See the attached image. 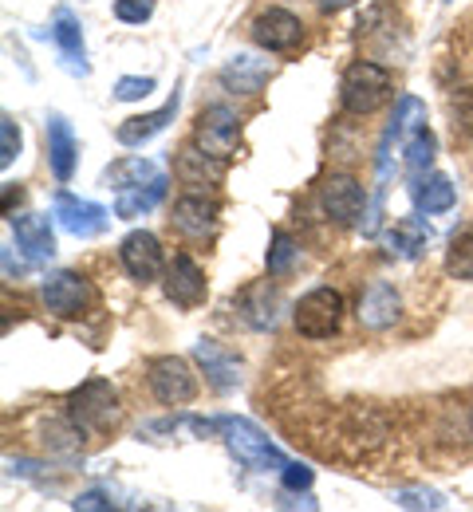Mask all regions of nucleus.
Returning a JSON list of instances; mask_svg holds the SVG:
<instances>
[{
	"mask_svg": "<svg viewBox=\"0 0 473 512\" xmlns=\"http://www.w3.org/2000/svg\"><path fill=\"white\" fill-rule=\"evenodd\" d=\"M56 221H60L64 233L83 241V237H99L111 225V213L103 205L87 201V197H75V193L60 190L56 193Z\"/></svg>",
	"mask_w": 473,
	"mask_h": 512,
	"instance_id": "obj_8",
	"label": "nucleus"
},
{
	"mask_svg": "<svg viewBox=\"0 0 473 512\" xmlns=\"http://www.w3.org/2000/svg\"><path fill=\"white\" fill-rule=\"evenodd\" d=\"M403 154H406V170H410V178L418 182V178L430 170V162H434V134H430L426 123L414 127L403 138Z\"/></svg>",
	"mask_w": 473,
	"mask_h": 512,
	"instance_id": "obj_27",
	"label": "nucleus"
},
{
	"mask_svg": "<svg viewBox=\"0 0 473 512\" xmlns=\"http://www.w3.org/2000/svg\"><path fill=\"white\" fill-rule=\"evenodd\" d=\"M166 300L178 308H198L205 300V272L194 256L178 253L166 264Z\"/></svg>",
	"mask_w": 473,
	"mask_h": 512,
	"instance_id": "obj_10",
	"label": "nucleus"
},
{
	"mask_svg": "<svg viewBox=\"0 0 473 512\" xmlns=\"http://www.w3.org/2000/svg\"><path fill=\"white\" fill-rule=\"evenodd\" d=\"M446 272L458 280H473V225L454 233L450 253H446Z\"/></svg>",
	"mask_w": 473,
	"mask_h": 512,
	"instance_id": "obj_29",
	"label": "nucleus"
},
{
	"mask_svg": "<svg viewBox=\"0 0 473 512\" xmlns=\"http://www.w3.org/2000/svg\"><path fill=\"white\" fill-rule=\"evenodd\" d=\"M347 4H355V0H320V8H324V12H343Z\"/></svg>",
	"mask_w": 473,
	"mask_h": 512,
	"instance_id": "obj_38",
	"label": "nucleus"
},
{
	"mask_svg": "<svg viewBox=\"0 0 473 512\" xmlns=\"http://www.w3.org/2000/svg\"><path fill=\"white\" fill-rule=\"evenodd\" d=\"M296 260H300L296 241H292L284 229H276L269 241V276H288V272L296 268Z\"/></svg>",
	"mask_w": 473,
	"mask_h": 512,
	"instance_id": "obj_30",
	"label": "nucleus"
},
{
	"mask_svg": "<svg viewBox=\"0 0 473 512\" xmlns=\"http://www.w3.org/2000/svg\"><path fill=\"white\" fill-rule=\"evenodd\" d=\"M178 103H182V95L174 91L158 111H150V115H135V119H127L123 127L115 130V138L123 142V146H142V142H150L154 134H162V130L170 127V119L178 115Z\"/></svg>",
	"mask_w": 473,
	"mask_h": 512,
	"instance_id": "obj_20",
	"label": "nucleus"
},
{
	"mask_svg": "<svg viewBox=\"0 0 473 512\" xmlns=\"http://www.w3.org/2000/svg\"><path fill=\"white\" fill-rule=\"evenodd\" d=\"M399 312H403V300H399V292H395L387 280H375V284L363 292V300H359V323L371 327V331L391 327V323L399 320Z\"/></svg>",
	"mask_w": 473,
	"mask_h": 512,
	"instance_id": "obj_17",
	"label": "nucleus"
},
{
	"mask_svg": "<svg viewBox=\"0 0 473 512\" xmlns=\"http://www.w3.org/2000/svg\"><path fill=\"white\" fill-rule=\"evenodd\" d=\"M296 331L308 339H328L343 320V296L336 288H312L300 304H296Z\"/></svg>",
	"mask_w": 473,
	"mask_h": 512,
	"instance_id": "obj_4",
	"label": "nucleus"
},
{
	"mask_svg": "<svg viewBox=\"0 0 473 512\" xmlns=\"http://www.w3.org/2000/svg\"><path fill=\"white\" fill-rule=\"evenodd\" d=\"M44 134H48V162H52L56 182H71V174L79 166V142L71 134V123L64 115H48Z\"/></svg>",
	"mask_w": 473,
	"mask_h": 512,
	"instance_id": "obj_16",
	"label": "nucleus"
},
{
	"mask_svg": "<svg viewBox=\"0 0 473 512\" xmlns=\"http://www.w3.org/2000/svg\"><path fill=\"white\" fill-rule=\"evenodd\" d=\"M450 107H454V127L462 130L466 138H473V87H466V91H458L454 99H450Z\"/></svg>",
	"mask_w": 473,
	"mask_h": 512,
	"instance_id": "obj_35",
	"label": "nucleus"
},
{
	"mask_svg": "<svg viewBox=\"0 0 473 512\" xmlns=\"http://www.w3.org/2000/svg\"><path fill=\"white\" fill-rule=\"evenodd\" d=\"M174 170H178V178L186 186H217L225 178V162L213 158V154H205L202 146H186L178 154V166Z\"/></svg>",
	"mask_w": 473,
	"mask_h": 512,
	"instance_id": "obj_23",
	"label": "nucleus"
},
{
	"mask_svg": "<svg viewBox=\"0 0 473 512\" xmlns=\"http://www.w3.org/2000/svg\"><path fill=\"white\" fill-rule=\"evenodd\" d=\"M52 40L60 44L64 52V64L75 75H87V48H83V28L75 20L71 8H56V20H52Z\"/></svg>",
	"mask_w": 473,
	"mask_h": 512,
	"instance_id": "obj_22",
	"label": "nucleus"
},
{
	"mask_svg": "<svg viewBox=\"0 0 473 512\" xmlns=\"http://www.w3.org/2000/svg\"><path fill=\"white\" fill-rule=\"evenodd\" d=\"M68 410H71V426L79 434H107L123 418L119 390L107 383V379H87L79 390H71Z\"/></svg>",
	"mask_w": 473,
	"mask_h": 512,
	"instance_id": "obj_1",
	"label": "nucleus"
},
{
	"mask_svg": "<svg viewBox=\"0 0 473 512\" xmlns=\"http://www.w3.org/2000/svg\"><path fill=\"white\" fill-rule=\"evenodd\" d=\"M280 481H284V489L300 493V489H308V485H312V469H308V465H300V461H288V465H284V473H280Z\"/></svg>",
	"mask_w": 473,
	"mask_h": 512,
	"instance_id": "obj_36",
	"label": "nucleus"
},
{
	"mask_svg": "<svg viewBox=\"0 0 473 512\" xmlns=\"http://www.w3.org/2000/svg\"><path fill=\"white\" fill-rule=\"evenodd\" d=\"M395 505L399 509H446V497L438 489H399Z\"/></svg>",
	"mask_w": 473,
	"mask_h": 512,
	"instance_id": "obj_31",
	"label": "nucleus"
},
{
	"mask_svg": "<svg viewBox=\"0 0 473 512\" xmlns=\"http://www.w3.org/2000/svg\"><path fill=\"white\" fill-rule=\"evenodd\" d=\"M162 170L150 162V158H119L111 170H107V182L115 190H127V186H142V182H154Z\"/></svg>",
	"mask_w": 473,
	"mask_h": 512,
	"instance_id": "obj_28",
	"label": "nucleus"
},
{
	"mask_svg": "<svg viewBox=\"0 0 473 512\" xmlns=\"http://www.w3.org/2000/svg\"><path fill=\"white\" fill-rule=\"evenodd\" d=\"M221 438L229 453L245 465V469H257V473H284L288 457L269 442V434L249 422V418H221Z\"/></svg>",
	"mask_w": 473,
	"mask_h": 512,
	"instance_id": "obj_2",
	"label": "nucleus"
},
{
	"mask_svg": "<svg viewBox=\"0 0 473 512\" xmlns=\"http://www.w3.org/2000/svg\"><path fill=\"white\" fill-rule=\"evenodd\" d=\"M422 123H426V107H422L414 95H403L399 107H395L391 127L383 130V142H379V193H383L387 178H391V146H403L406 134L414 127H422Z\"/></svg>",
	"mask_w": 473,
	"mask_h": 512,
	"instance_id": "obj_11",
	"label": "nucleus"
},
{
	"mask_svg": "<svg viewBox=\"0 0 473 512\" xmlns=\"http://www.w3.org/2000/svg\"><path fill=\"white\" fill-rule=\"evenodd\" d=\"M115 16L123 24H146L154 16V0H115Z\"/></svg>",
	"mask_w": 473,
	"mask_h": 512,
	"instance_id": "obj_34",
	"label": "nucleus"
},
{
	"mask_svg": "<svg viewBox=\"0 0 473 512\" xmlns=\"http://www.w3.org/2000/svg\"><path fill=\"white\" fill-rule=\"evenodd\" d=\"M217 213L221 205L205 193H190V197H178L174 205V225L186 233V237H209L217 229Z\"/></svg>",
	"mask_w": 473,
	"mask_h": 512,
	"instance_id": "obj_18",
	"label": "nucleus"
},
{
	"mask_svg": "<svg viewBox=\"0 0 473 512\" xmlns=\"http://www.w3.org/2000/svg\"><path fill=\"white\" fill-rule=\"evenodd\" d=\"M430 225L422 221V217H399L391 229H387V237H383V245H387V253L399 256V260H418V256L426 253V245H430Z\"/></svg>",
	"mask_w": 473,
	"mask_h": 512,
	"instance_id": "obj_19",
	"label": "nucleus"
},
{
	"mask_svg": "<svg viewBox=\"0 0 473 512\" xmlns=\"http://www.w3.org/2000/svg\"><path fill=\"white\" fill-rule=\"evenodd\" d=\"M339 99H343V111L347 115H371V111H379L391 99V71L371 64V60L351 64L347 75H343V83H339Z\"/></svg>",
	"mask_w": 473,
	"mask_h": 512,
	"instance_id": "obj_3",
	"label": "nucleus"
},
{
	"mask_svg": "<svg viewBox=\"0 0 473 512\" xmlns=\"http://www.w3.org/2000/svg\"><path fill=\"white\" fill-rule=\"evenodd\" d=\"M241 142V119L233 107H209L198 115V130H194V146H202L205 154L229 162L237 154Z\"/></svg>",
	"mask_w": 473,
	"mask_h": 512,
	"instance_id": "obj_5",
	"label": "nucleus"
},
{
	"mask_svg": "<svg viewBox=\"0 0 473 512\" xmlns=\"http://www.w3.org/2000/svg\"><path fill=\"white\" fill-rule=\"evenodd\" d=\"M20 154V127L12 119H0V166L8 170Z\"/></svg>",
	"mask_w": 473,
	"mask_h": 512,
	"instance_id": "obj_33",
	"label": "nucleus"
},
{
	"mask_svg": "<svg viewBox=\"0 0 473 512\" xmlns=\"http://www.w3.org/2000/svg\"><path fill=\"white\" fill-rule=\"evenodd\" d=\"M40 296H44V308H48L52 316H60V320H79V316L91 308V300H95L91 284H87L79 272H52V276L44 280Z\"/></svg>",
	"mask_w": 473,
	"mask_h": 512,
	"instance_id": "obj_6",
	"label": "nucleus"
},
{
	"mask_svg": "<svg viewBox=\"0 0 473 512\" xmlns=\"http://www.w3.org/2000/svg\"><path fill=\"white\" fill-rule=\"evenodd\" d=\"M8 225H12L16 245L24 249L32 264H44L56 256V233H52V221L44 213H20V217H8Z\"/></svg>",
	"mask_w": 473,
	"mask_h": 512,
	"instance_id": "obj_13",
	"label": "nucleus"
},
{
	"mask_svg": "<svg viewBox=\"0 0 473 512\" xmlns=\"http://www.w3.org/2000/svg\"><path fill=\"white\" fill-rule=\"evenodd\" d=\"M272 75V64L269 60H257V56H233L229 64L221 67V83L229 87V91H237V95H257L265 83H269Z\"/></svg>",
	"mask_w": 473,
	"mask_h": 512,
	"instance_id": "obj_21",
	"label": "nucleus"
},
{
	"mask_svg": "<svg viewBox=\"0 0 473 512\" xmlns=\"http://www.w3.org/2000/svg\"><path fill=\"white\" fill-rule=\"evenodd\" d=\"M119 256H123V268L131 272V280H138V284H150V280H158V272H162V245H158V237L146 233V229L127 233L123 245H119Z\"/></svg>",
	"mask_w": 473,
	"mask_h": 512,
	"instance_id": "obj_12",
	"label": "nucleus"
},
{
	"mask_svg": "<svg viewBox=\"0 0 473 512\" xmlns=\"http://www.w3.org/2000/svg\"><path fill=\"white\" fill-rule=\"evenodd\" d=\"M71 509H79V512H91V509H115V501H111V493H103V489H91V493H79V497L71 501Z\"/></svg>",
	"mask_w": 473,
	"mask_h": 512,
	"instance_id": "obj_37",
	"label": "nucleus"
},
{
	"mask_svg": "<svg viewBox=\"0 0 473 512\" xmlns=\"http://www.w3.org/2000/svg\"><path fill=\"white\" fill-rule=\"evenodd\" d=\"M237 308H241V316L249 327H272L276 323V312H280V292L272 288L269 280H261V284H253V288H245L241 292V300H237Z\"/></svg>",
	"mask_w": 473,
	"mask_h": 512,
	"instance_id": "obj_24",
	"label": "nucleus"
},
{
	"mask_svg": "<svg viewBox=\"0 0 473 512\" xmlns=\"http://www.w3.org/2000/svg\"><path fill=\"white\" fill-rule=\"evenodd\" d=\"M253 40L261 48H269V52H292L304 40V24L288 8H269V12H261L253 20Z\"/></svg>",
	"mask_w": 473,
	"mask_h": 512,
	"instance_id": "obj_9",
	"label": "nucleus"
},
{
	"mask_svg": "<svg viewBox=\"0 0 473 512\" xmlns=\"http://www.w3.org/2000/svg\"><path fill=\"white\" fill-rule=\"evenodd\" d=\"M150 390H154V398L162 406H186L198 394V379H194V371H190L186 359L162 355V359L150 363Z\"/></svg>",
	"mask_w": 473,
	"mask_h": 512,
	"instance_id": "obj_7",
	"label": "nucleus"
},
{
	"mask_svg": "<svg viewBox=\"0 0 473 512\" xmlns=\"http://www.w3.org/2000/svg\"><path fill=\"white\" fill-rule=\"evenodd\" d=\"M194 359L202 363L205 379H209L213 390L229 394L233 386L241 383V363H237V355H233V351H225L221 343H213V339H198V343H194Z\"/></svg>",
	"mask_w": 473,
	"mask_h": 512,
	"instance_id": "obj_15",
	"label": "nucleus"
},
{
	"mask_svg": "<svg viewBox=\"0 0 473 512\" xmlns=\"http://www.w3.org/2000/svg\"><path fill=\"white\" fill-rule=\"evenodd\" d=\"M150 91H154V79H150V75H123V79L115 83V99H123V103L146 99Z\"/></svg>",
	"mask_w": 473,
	"mask_h": 512,
	"instance_id": "obj_32",
	"label": "nucleus"
},
{
	"mask_svg": "<svg viewBox=\"0 0 473 512\" xmlns=\"http://www.w3.org/2000/svg\"><path fill=\"white\" fill-rule=\"evenodd\" d=\"M410 193H414V205H418L422 213H450V209H454V201H458V193H454V186H450V178H446V174L418 178Z\"/></svg>",
	"mask_w": 473,
	"mask_h": 512,
	"instance_id": "obj_26",
	"label": "nucleus"
},
{
	"mask_svg": "<svg viewBox=\"0 0 473 512\" xmlns=\"http://www.w3.org/2000/svg\"><path fill=\"white\" fill-rule=\"evenodd\" d=\"M363 186L355 182V178H347V174H332L324 186H320V205H324V213L339 221V225H351L359 213H363Z\"/></svg>",
	"mask_w": 473,
	"mask_h": 512,
	"instance_id": "obj_14",
	"label": "nucleus"
},
{
	"mask_svg": "<svg viewBox=\"0 0 473 512\" xmlns=\"http://www.w3.org/2000/svg\"><path fill=\"white\" fill-rule=\"evenodd\" d=\"M166 174H158L154 182H142V186H127V190H119L115 197V217H123V221H135L142 213H150L162 197H166Z\"/></svg>",
	"mask_w": 473,
	"mask_h": 512,
	"instance_id": "obj_25",
	"label": "nucleus"
}]
</instances>
